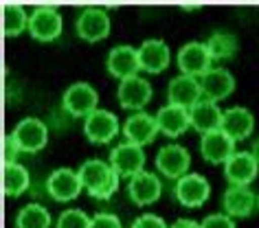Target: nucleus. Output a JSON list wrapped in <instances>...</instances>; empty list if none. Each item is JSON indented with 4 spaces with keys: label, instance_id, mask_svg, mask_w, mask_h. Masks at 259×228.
<instances>
[{
    "label": "nucleus",
    "instance_id": "1",
    "mask_svg": "<svg viewBox=\"0 0 259 228\" xmlns=\"http://www.w3.org/2000/svg\"><path fill=\"white\" fill-rule=\"evenodd\" d=\"M79 180L83 189L88 191L90 198L95 200H108L116 189H119V173H114V169L110 167V162L90 158L86 162H81V167L77 169Z\"/></svg>",
    "mask_w": 259,
    "mask_h": 228
},
{
    "label": "nucleus",
    "instance_id": "2",
    "mask_svg": "<svg viewBox=\"0 0 259 228\" xmlns=\"http://www.w3.org/2000/svg\"><path fill=\"white\" fill-rule=\"evenodd\" d=\"M97 106H99V95L90 83L83 81L73 83L62 97V108L75 119H81V116L86 119V116L95 112Z\"/></svg>",
    "mask_w": 259,
    "mask_h": 228
},
{
    "label": "nucleus",
    "instance_id": "3",
    "mask_svg": "<svg viewBox=\"0 0 259 228\" xmlns=\"http://www.w3.org/2000/svg\"><path fill=\"white\" fill-rule=\"evenodd\" d=\"M29 33L37 42H53L62 35V16L55 7H35L29 16Z\"/></svg>",
    "mask_w": 259,
    "mask_h": 228
},
{
    "label": "nucleus",
    "instance_id": "4",
    "mask_svg": "<svg viewBox=\"0 0 259 228\" xmlns=\"http://www.w3.org/2000/svg\"><path fill=\"white\" fill-rule=\"evenodd\" d=\"M110 167L114 169V173L125 175V178H132L143 171L145 165V152L141 145H134V143H121L116 145L112 152H110Z\"/></svg>",
    "mask_w": 259,
    "mask_h": 228
},
{
    "label": "nucleus",
    "instance_id": "5",
    "mask_svg": "<svg viewBox=\"0 0 259 228\" xmlns=\"http://www.w3.org/2000/svg\"><path fill=\"white\" fill-rule=\"evenodd\" d=\"M11 136L16 139L20 152L35 154V152H40V149L47 147V143H49V127L44 125L40 119L29 116V119H22L20 123H18Z\"/></svg>",
    "mask_w": 259,
    "mask_h": 228
},
{
    "label": "nucleus",
    "instance_id": "6",
    "mask_svg": "<svg viewBox=\"0 0 259 228\" xmlns=\"http://www.w3.org/2000/svg\"><path fill=\"white\" fill-rule=\"evenodd\" d=\"M75 29H77V35L83 42H101L110 33V18L106 14V9L86 7L79 14V18H77Z\"/></svg>",
    "mask_w": 259,
    "mask_h": 228
},
{
    "label": "nucleus",
    "instance_id": "7",
    "mask_svg": "<svg viewBox=\"0 0 259 228\" xmlns=\"http://www.w3.org/2000/svg\"><path fill=\"white\" fill-rule=\"evenodd\" d=\"M176 200L187 208H198L209 200L211 185L200 173H185L176 180Z\"/></svg>",
    "mask_w": 259,
    "mask_h": 228
},
{
    "label": "nucleus",
    "instance_id": "8",
    "mask_svg": "<svg viewBox=\"0 0 259 228\" xmlns=\"http://www.w3.org/2000/svg\"><path fill=\"white\" fill-rule=\"evenodd\" d=\"M83 134H86V139L90 143L103 145V143H110L119 134V121H116V116L112 112L97 108L95 112L86 116V121H83Z\"/></svg>",
    "mask_w": 259,
    "mask_h": 228
},
{
    "label": "nucleus",
    "instance_id": "9",
    "mask_svg": "<svg viewBox=\"0 0 259 228\" xmlns=\"http://www.w3.org/2000/svg\"><path fill=\"white\" fill-rule=\"evenodd\" d=\"M211 55L206 44L189 42L178 51V68L183 75L189 77H204L211 70Z\"/></svg>",
    "mask_w": 259,
    "mask_h": 228
},
{
    "label": "nucleus",
    "instance_id": "10",
    "mask_svg": "<svg viewBox=\"0 0 259 228\" xmlns=\"http://www.w3.org/2000/svg\"><path fill=\"white\" fill-rule=\"evenodd\" d=\"M81 180H79V173L73 171V169H55L53 173L47 178V191L53 200L57 202H70L75 200L77 195L81 193Z\"/></svg>",
    "mask_w": 259,
    "mask_h": 228
},
{
    "label": "nucleus",
    "instance_id": "11",
    "mask_svg": "<svg viewBox=\"0 0 259 228\" xmlns=\"http://www.w3.org/2000/svg\"><path fill=\"white\" fill-rule=\"evenodd\" d=\"M108 73L116 77V79H130V77H137V73L141 70V62H139V49H132L127 44H121V47H114L108 55L106 62Z\"/></svg>",
    "mask_w": 259,
    "mask_h": 228
},
{
    "label": "nucleus",
    "instance_id": "12",
    "mask_svg": "<svg viewBox=\"0 0 259 228\" xmlns=\"http://www.w3.org/2000/svg\"><path fill=\"white\" fill-rule=\"evenodd\" d=\"M189 165H191V156L180 145H165L156 154V167L165 178H171V180L183 178Z\"/></svg>",
    "mask_w": 259,
    "mask_h": 228
},
{
    "label": "nucleus",
    "instance_id": "13",
    "mask_svg": "<svg viewBox=\"0 0 259 228\" xmlns=\"http://www.w3.org/2000/svg\"><path fill=\"white\" fill-rule=\"evenodd\" d=\"M116 99H119V106L125 110H141L145 108L152 99V86L150 81L143 79V77H130V79H123L119 90H116Z\"/></svg>",
    "mask_w": 259,
    "mask_h": 228
},
{
    "label": "nucleus",
    "instance_id": "14",
    "mask_svg": "<svg viewBox=\"0 0 259 228\" xmlns=\"http://www.w3.org/2000/svg\"><path fill=\"white\" fill-rule=\"evenodd\" d=\"M167 99L174 106H180V108H193L196 103L202 99V86L196 77H189V75H178L174 77L167 86Z\"/></svg>",
    "mask_w": 259,
    "mask_h": 228
},
{
    "label": "nucleus",
    "instance_id": "15",
    "mask_svg": "<svg viewBox=\"0 0 259 228\" xmlns=\"http://www.w3.org/2000/svg\"><path fill=\"white\" fill-rule=\"evenodd\" d=\"M259 162L250 152H235L224 162V175L231 185H250L257 178Z\"/></svg>",
    "mask_w": 259,
    "mask_h": 228
},
{
    "label": "nucleus",
    "instance_id": "16",
    "mask_svg": "<svg viewBox=\"0 0 259 228\" xmlns=\"http://www.w3.org/2000/svg\"><path fill=\"white\" fill-rule=\"evenodd\" d=\"M160 191H163V185H160V180L152 171H141L137 175H132L127 182L130 200L139 206H147L152 202H156L160 198Z\"/></svg>",
    "mask_w": 259,
    "mask_h": 228
},
{
    "label": "nucleus",
    "instance_id": "17",
    "mask_svg": "<svg viewBox=\"0 0 259 228\" xmlns=\"http://www.w3.org/2000/svg\"><path fill=\"white\" fill-rule=\"evenodd\" d=\"M200 152H202L206 162H211V165H222V162H226L235 154V141H233L229 134H224L222 129H215V132H209L202 136Z\"/></svg>",
    "mask_w": 259,
    "mask_h": 228
},
{
    "label": "nucleus",
    "instance_id": "18",
    "mask_svg": "<svg viewBox=\"0 0 259 228\" xmlns=\"http://www.w3.org/2000/svg\"><path fill=\"white\" fill-rule=\"evenodd\" d=\"M160 132L156 116H150L145 112H137L132 114L123 125V136L127 139V143H134V145H147L156 139V134Z\"/></svg>",
    "mask_w": 259,
    "mask_h": 228
},
{
    "label": "nucleus",
    "instance_id": "19",
    "mask_svg": "<svg viewBox=\"0 0 259 228\" xmlns=\"http://www.w3.org/2000/svg\"><path fill=\"white\" fill-rule=\"evenodd\" d=\"M224 213L231 217H248L257 204V195L250 191L248 185H231L222 198Z\"/></svg>",
    "mask_w": 259,
    "mask_h": 228
},
{
    "label": "nucleus",
    "instance_id": "20",
    "mask_svg": "<svg viewBox=\"0 0 259 228\" xmlns=\"http://www.w3.org/2000/svg\"><path fill=\"white\" fill-rule=\"evenodd\" d=\"M222 110L218 108L215 101H209V99H200L196 106L189 108V119H191V127L200 134H209V132H215L222 125Z\"/></svg>",
    "mask_w": 259,
    "mask_h": 228
},
{
    "label": "nucleus",
    "instance_id": "21",
    "mask_svg": "<svg viewBox=\"0 0 259 228\" xmlns=\"http://www.w3.org/2000/svg\"><path fill=\"white\" fill-rule=\"evenodd\" d=\"M169 60H171L169 47H167L163 40L154 37V40H145L139 47L141 68L147 70V73H163V70L169 66Z\"/></svg>",
    "mask_w": 259,
    "mask_h": 228
},
{
    "label": "nucleus",
    "instance_id": "22",
    "mask_svg": "<svg viewBox=\"0 0 259 228\" xmlns=\"http://www.w3.org/2000/svg\"><path fill=\"white\" fill-rule=\"evenodd\" d=\"M200 86H202V97L209 101H220L226 99L233 90H235V79L226 68H211L202 79H200Z\"/></svg>",
    "mask_w": 259,
    "mask_h": 228
},
{
    "label": "nucleus",
    "instance_id": "23",
    "mask_svg": "<svg viewBox=\"0 0 259 228\" xmlns=\"http://www.w3.org/2000/svg\"><path fill=\"white\" fill-rule=\"evenodd\" d=\"M252 127H255V116H252L250 110L246 108H231L222 114V129L224 134H229L233 141H244L252 134Z\"/></svg>",
    "mask_w": 259,
    "mask_h": 228
},
{
    "label": "nucleus",
    "instance_id": "24",
    "mask_svg": "<svg viewBox=\"0 0 259 228\" xmlns=\"http://www.w3.org/2000/svg\"><path fill=\"white\" fill-rule=\"evenodd\" d=\"M156 123H158V129L165 136H169V139H176V136L185 134L187 127L191 125L189 110L169 103V106L160 108L158 112H156Z\"/></svg>",
    "mask_w": 259,
    "mask_h": 228
},
{
    "label": "nucleus",
    "instance_id": "25",
    "mask_svg": "<svg viewBox=\"0 0 259 228\" xmlns=\"http://www.w3.org/2000/svg\"><path fill=\"white\" fill-rule=\"evenodd\" d=\"M31 187V175L22 165L11 162V165H3V191L9 198H18Z\"/></svg>",
    "mask_w": 259,
    "mask_h": 228
},
{
    "label": "nucleus",
    "instance_id": "26",
    "mask_svg": "<svg viewBox=\"0 0 259 228\" xmlns=\"http://www.w3.org/2000/svg\"><path fill=\"white\" fill-rule=\"evenodd\" d=\"M24 29H29V16L24 7L16 3H5L3 5V33L7 37L20 35Z\"/></svg>",
    "mask_w": 259,
    "mask_h": 228
},
{
    "label": "nucleus",
    "instance_id": "27",
    "mask_svg": "<svg viewBox=\"0 0 259 228\" xmlns=\"http://www.w3.org/2000/svg\"><path fill=\"white\" fill-rule=\"evenodd\" d=\"M16 228H51V215L42 204H27L16 215Z\"/></svg>",
    "mask_w": 259,
    "mask_h": 228
},
{
    "label": "nucleus",
    "instance_id": "28",
    "mask_svg": "<svg viewBox=\"0 0 259 228\" xmlns=\"http://www.w3.org/2000/svg\"><path fill=\"white\" fill-rule=\"evenodd\" d=\"M206 49H209L211 60H231L237 53L239 42L235 35L231 33H213L206 40Z\"/></svg>",
    "mask_w": 259,
    "mask_h": 228
},
{
    "label": "nucleus",
    "instance_id": "29",
    "mask_svg": "<svg viewBox=\"0 0 259 228\" xmlns=\"http://www.w3.org/2000/svg\"><path fill=\"white\" fill-rule=\"evenodd\" d=\"M57 228H90V217L81 208H68L57 217Z\"/></svg>",
    "mask_w": 259,
    "mask_h": 228
},
{
    "label": "nucleus",
    "instance_id": "30",
    "mask_svg": "<svg viewBox=\"0 0 259 228\" xmlns=\"http://www.w3.org/2000/svg\"><path fill=\"white\" fill-rule=\"evenodd\" d=\"M18 154H20V147H18L16 139L7 134L3 139V165H11V162H16Z\"/></svg>",
    "mask_w": 259,
    "mask_h": 228
},
{
    "label": "nucleus",
    "instance_id": "31",
    "mask_svg": "<svg viewBox=\"0 0 259 228\" xmlns=\"http://www.w3.org/2000/svg\"><path fill=\"white\" fill-rule=\"evenodd\" d=\"M202 228H235V221H233V217L226 213H215V215L204 217Z\"/></svg>",
    "mask_w": 259,
    "mask_h": 228
},
{
    "label": "nucleus",
    "instance_id": "32",
    "mask_svg": "<svg viewBox=\"0 0 259 228\" xmlns=\"http://www.w3.org/2000/svg\"><path fill=\"white\" fill-rule=\"evenodd\" d=\"M90 228H121V219L112 213H97L90 219Z\"/></svg>",
    "mask_w": 259,
    "mask_h": 228
},
{
    "label": "nucleus",
    "instance_id": "33",
    "mask_svg": "<svg viewBox=\"0 0 259 228\" xmlns=\"http://www.w3.org/2000/svg\"><path fill=\"white\" fill-rule=\"evenodd\" d=\"M132 228H167V224H165V219H163V217L147 213V215H141V217L134 219Z\"/></svg>",
    "mask_w": 259,
    "mask_h": 228
},
{
    "label": "nucleus",
    "instance_id": "34",
    "mask_svg": "<svg viewBox=\"0 0 259 228\" xmlns=\"http://www.w3.org/2000/svg\"><path fill=\"white\" fill-rule=\"evenodd\" d=\"M169 228H202V224H198V221H193V219H176Z\"/></svg>",
    "mask_w": 259,
    "mask_h": 228
},
{
    "label": "nucleus",
    "instance_id": "35",
    "mask_svg": "<svg viewBox=\"0 0 259 228\" xmlns=\"http://www.w3.org/2000/svg\"><path fill=\"white\" fill-rule=\"evenodd\" d=\"M250 154L255 156V158H257V162H259V136H257V141L252 143V149H250Z\"/></svg>",
    "mask_w": 259,
    "mask_h": 228
},
{
    "label": "nucleus",
    "instance_id": "36",
    "mask_svg": "<svg viewBox=\"0 0 259 228\" xmlns=\"http://www.w3.org/2000/svg\"><path fill=\"white\" fill-rule=\"evenodd\" d=\"M257 208H259V195H257Z\"/></svg>",
    "mask_w": 259,
    "mask_h": 228
}]
</instances>
